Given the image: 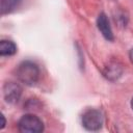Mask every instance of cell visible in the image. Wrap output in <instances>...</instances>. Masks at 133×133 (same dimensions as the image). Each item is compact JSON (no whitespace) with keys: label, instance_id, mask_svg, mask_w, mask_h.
Returning <instances> with one entry per match:
<instances>
[{"label":"cell","instance_id":"cell-1","mask_svg":"<svg viewBox=\"0 0 133 133\" xmlns=\"http://www.w3.org/2000/svg\"><path fill=\"white\" fill-rule=\"evenodd\" d=\"M16 76L22 83L26 85H32L38 80L39 69L35 62L26 60L18 65L16 70Z\"/></svg>","mask_w":133,"mask_h":133},{"label":"cell","instance_id":"cell-2","mask_svg":"<svg viewBox=\"0 0 133 133\" xmlns=\"http://www.w3.org/2000/svg\"><path fill=\"white\" fill-rule=\"evenodd\" d=\"M18 129L22 133H38L44 131V124L38 116L34 114H25L20 118Z\"/></svg>","mask_w":133,"mask_h":133},{"label":"cell","instance_id":"cell-3","mask_svg":"<svg viewBox=\"0 0 133 133\" xmlns=\"http://www.w3.org/2000/svg\"><path fill=\"white\" fill-rule=\"evenodd\" d=\"M103 114L100 110L88 109L82 115V125L88 131H98L103 125Z\"/></svg>","mask_w":133,"mask_h":133},{"label":"cell","instance_id":"cell-4","mask_svg":"<svg viewBox=\"0 0 133 133\" xmlns=\"http://www.w3.org/2000/svg\"><path fill=\"white\" fill-rule=\"evenodd\" d=\"M4 99L7 103H17L22 95V87L15 82H7L3 87Z\"/></svg>","mask_w":133,"mask_h":133},{"label":"cell","instance_id":"cell-5","mask_svg":"<svg viewBox=\"0 0 133 133\" xmlns=\"http://www.w3.org/2000/svg\"><path fill=\"white\" fill-rule=\"evenodd\" d=\"M97 25H98L99 30L101 31V33L107 41H113V33L109 25V21L104 12L99 15L98 20H97Z\"/></svg>","mask_w":133,"mask_h":133},{"label":"cell","instance_id":"cell-6","mask_svg":"<svg viewBox=\"0 0 133 133\" xmlns=\"http://www.w3.org/2000/svg\"><path fill=\"white\" fill-rule=\"evenodd\" d=\"M17 53V46L11 41L2 39L0 42V55L2 56H11Z\"/></svg>","mask_w":133,"mask_h":133},{"label":"cell","instance_id":"cell-7","mask_svg":"<svg viewBox=\"0 0 133 133\" xmlns=\"http://www.w3.org/2000/svg\"><path fill=\"white\" fill-rule=\"evenodd\" d=\"M21 2L22 0H0L1 15L11 12L14 9H16L21 4Z\"/></svg>","mask_w":133,"mask_h":133},{"label":"cell","instance_id":"cell-8","mask_svg":"<svg viewBox=\"0 0 133 133\" xmlns=\"http://www.w3.org/2000/svg\"><path fill=\"white\" fill-rule=\"evenodd\" d=\"M129 58H130V61H131L132 64H133V48L131 49V51H130V53H129Z\"/></svg>","mask_w":133,"mask_h":133},{"label":"cell","instance_id":"cell-9","mask_svg":"<svg viewBox=\"0 0 133 133\" xmlns=\"http://www.w3.org/2000/svg\"><path fill=\"white\" fill-rule=\"evenodd\" d=\"M1 117H2V125H1V129H3L4 128V126H5V119H4V116L3 115H1Z\"/></svg>","mask_w":133,"mask_h":133},{"label":"cell","instance_id":"cell-10","mask_svg":"<svg viewBox=\"0 0 133 133\" xmlns=\"http://www.w3.org/2000/svg\"><path fill=\"white\" fill-rule=\"evenodd\" d=\"M131 107H132V109H133V98H132V100H131Z\"/></svg>","mask_w":133,"mask_h":133}]
</instances>
